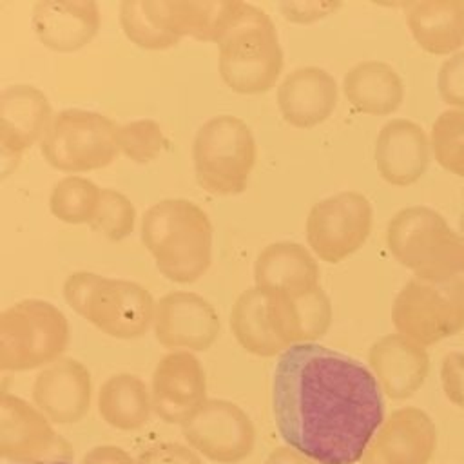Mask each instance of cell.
<instances>
[{
    "label": "cell",
    "instance_id": "21",
    "mask_svg": "<svg viewBox=\"0 0 464 464\" xmlns=\"http://www.w3.org/2000/svg\"><path fill=\"white\" fill-rule=\"evenodd\" d=\"M368 362L381 390L397 401L417 393L430 372L426 348L397 332L372 344Z\"/></svg>",
    "mask_w": 464,
    "mask_h": 464
},
{
    "label": "cell",
    "instance_id": "18",
    "mask_svg": "<svg viewBox=\"0 0 464 464\" xmlns=\"http://www.w3.org/2000/svg\"><path fill=\"white\" fill-rule=\"evenodd\" d=\"M100 24V5L92 0H40L31 13L36 38L56 53L83 49L98 34Z\"/></svg>",
    "mask_w": 464,
    "mask_h": 464
},
{
    "label": "cell",
    "instance_id": "35",
    "mask_svg": "<svg viewBox=\"0 0 464 464\" xmlns=\"http://www.w3.org/2000/svg\"><path fill=\"white\" fill-rule=\"evenodd\" d=\"M440 382L446 399L464 410V353L450 352L440 362Z\"/></svg>",
    "mask_w": 464,
    "mask_h": 464
},
{
    "label": "cell",
    "instance_id": "29",
    "mask_svg": "<svg viewBox=\"0 0 464 464\" xmlns=\"http://www.w3.org/2000/svg\"><path fill=\"white\" fill-rule=\"evenodd\" d=\"M120 25L130 44L147 51H165L181 42L165 25L156 0H123L120 4Z\"/></svg>",
    "mask_w": 464,
    "mask_h": 464
},
{
    "label": "cell",
    "instance_id": "27",
    "mask_svg": "<svg viewBox=\"0 0 464 464\" xmlns=\"http://www.w3.org/2000/svg\"><path fill=\"white\" fill-rule=\"evenodd\" d=\"M152 411L150 390L138 375L116 373L100 386L98 413L116 430H140L149 422Z\"/></svg>",
    "mask_w": 464,
    "mask_h": 464
},
{
    "label": "cell",
    "instance_id": "25",
    "mask_svg": "<svg viewBox=\"0 0 464 464\" xmlns=\"http://www.w3.org/2000/svg\"><path fill=\"white\" fill-rule=\"evenodd\" d=\"M343 94L361 114L388 116L404 102V82L390 63L364 60L344 74Z\"/></svg>",
    "mask_w": 464,
    "mask_h": 464
},
{
    "label": "cell",
    "instance_id": "39",
    "mask_svg": "<svg viewBox=\"0 0 464 464\" xmlns=\"http://www.w3.org/2000/svg\"><path fill=\"white\" fill-rule=\"evenodd\" d=\"M265 464H317V462L310 460L308 457H304L303 453L295 451L290 446H283V448L272 450Z\"/></svg>",
    "mask_w": 464,
    "mask_h": 464
},
{
    "label": "cell",
    "instance_id": "37",
    "mask_svg": "<svg viewBox=\"0 0 464 464\" xmlns=\"http://www.w3.org/2000/svg\"><path fill=\"white\" fill-rule=\"evenodd\" d=\"M339 5L337 2H285L279 5V11L290 22L312 24L332 14Z\"/></svg>",
    "mask_w": 464,
    "mask_h": 464
},
{
    "label": "cell",
    "instance_id": "34",
    "mask_svg": "<svg viewBox=\"0 0 464 464\" xmlns=\"http://www.w3.org/2000/svg\"><path fill=\"white\" fill-rule=\"evenodd\" d=\"M437 91L450 109L464 111V49L442 62L437 72Z\"/></svg>",
    "mask_w": 464,
    "mask_h": 464
},
{
    "label": "cell",
    "instance_id": "19",
    "mask_svg": "<svg viewBox=\"0 0 464 464\" xmlns=\"http://www.w3.org/2000/svg\"><path fill=\"white\" fill-rule=\"evenodd\" d=\"M335 78L321 67L306 65L288 72L277 85L276 100L283 120L295 129H314L337 107Z\"/></svg>",
    "mask_w": 464,
    "mask_h": 464
},
{
    "label": "cell",
    "instance_id": "41",
    "mask_svg": "<svg viewBox=\"0 0 464 464\" xmlns=\"http://www.w3.org/2000/svg\"><path fill=\"white\" fill-rule=\"evenodd\" d=\"M42 464H71L69 460H53V462H42Z\"/></svg>",
    "mask_w": 464,
    "mask_h": 464
},
{
    "label": "cell",
    "instance_id": "6",
    "mask_svg": "<svg viewBox=\"0 0 464 464\" xmlns=\"http://www.w3.org/2000/svg\"><path fill=\"white\" fill-rule=\"evenodd\" d=\"M256 140L237 116L208 118L192 141V161L199 187L214 196L241 194L256 165Z\"/></svg>",
    "mask_w": 464,
    "mask_h": 464
},
{
    "label": "cell",
    "instance_id": "10",
    "mask_svg": "<svg viewBox=\"0 0 464 464\" xmlns=\"http://www.w3.org/2000/svg\"><path fill=\"white\" fill-rule=\"evenodd\" d=\"M373 208L370 199L357 190H343L312 205L304 236L310 252L330 265L355 254L372 232Z\"/></svg>",
    "mask_w": 464,
    "mask_h": 464
},
{
    "label": "cell",
    "instance_id": "11",
    "mask_svg": "<svg viewBox=\"0 0 464 464\" xmlns=\"http://www.w3.org/2000/svg\"><path fill=\"white\" fill-rule=\"evenodd\" d=\"M188 446L218 464H236L250 457L256 430L246 411L227 399H207L205 404L181 424Z\"/></svg>",
    "mask_w": 464,
    "mask_h": 464
},
{
    "label": "cell",
    "instance_id": "20",
    "mask_svg": "<svg viewBox=\"0 0 464 464\" xmlns=\"http://www.w3.org/2000/svg\"><path fill=\"white\" fill-rule=\"evenodd\" d=\"M49 98L34 85L14 83L0 92V149L18 160L34 143H40L51 120Z\"/></svg>",
    "mask_w": 464,
    "mask_h": 464
},
{
    "label": "cell",
    "instance_id": "17",
    "mask_svg": "<svg viewBox=\"0 0 464 464\" xmlns=\"http://www.w3.org/2000/svg\"><path fill=\"white\" fill-rule=\"evenodd\" d=\"M430 134L406 118L386 121L377 132L373 161L379 176L393 187L417 183L430 165Z\"/></svg>",
    "mask_w": 464,
    "mask_h": 464
},
{
    "label": "cell",
    "instance_id": "5",
    "mask_svg": "<svg viewBox=\"0 0 464 464\" xmlns=\"http://www.w3.org/2000/svg\"><path fill=\"white\" fill-rule=\"evenodd\" d=\"M392 256L417 279L442 283L464 266V239L446 218L424 205L401 208L386 225Z\"/></svg>",
    "mask_w": 464,
    "mask_h": 464
},
{
    "label": "cell",
    "instance_id": "9",
    "mask_svg": "<svg viewBox=\"0 0 464 464\" xmlns=\"http://www.w3.org/2000/svg\"><path fill=\"white\" fill-rule=\"evenodd\" d=\"M392 323L397 334L426 346L464 330V266L442 283L410 279L395 295Z\"/></svg>",
    "mask_w": 464,
    "mask_h": 464
},
{
    "label": "cell",
    "instance_id": "26",
    "mask_svg": "<svg viewBox=\"0 0 464 464\" xmlns=\"http://www.w3.org/2000/svg\"><path fill=\"white\" fill-rule=\"evenodd\" d=\"M165 25L178 34L218 44L239 2L228 0H156Z\"/></svg>",
    "mask_w": 464,
    "mask_h": 464
},
{
    "label": "cell",
    "instance_id": "13",
    "mask_svg": "<svg viewBox=\"0 0 464 464\" xmlns=\"http://www.w3.org/2000/svg\"><path fill=\"white\" fill-rule=\"evenodd\" d=\"M219 315L210 301L174 290L156 301L154 337L170 352H205L219 335Z\"/></svg>",
    "mask_w": 464,
    "mask_h": 464
},
{
    "label": "cell",
    "instance_id": "31",
    "mask_svg": "<svg viewBox=\"0 0 464 464\" xmlns=\"http://www.w3.org/2000/svg\"><path fill=\"white\" fill-rule=\"evenodd\" d=\"M435 161L457 178H464V111H442L430 130Z\"/></svg>",
    "mask_w": 464,
    "mask_h": 464
},
{
    "label": "cell",
    "instance_id": "28",
    "mask_svg": "<svg viewBox=\"0 0 464 464\" xmlns=\"http://www.w3.org/2000/svg\"><path fill=\"white\" fill-rule=\"evenodd\" d=\"M268 303L270 294L252 286L239 294L230 310V330L236 341L257 357H274L286 350L272 328Z\"/></svg>",
    "mask_w": 464,
    "mask_h": 464
},
{
    "label": "cell",
    "instance_id": "4",
    "mask_svg": "<svg viewBox=\"0 0 464 464\" xmlns=\"http://www.w3.org/2000/svg\"><path fill=\"white\" fill-rule=\"evenodd\" d=\"M63 297L78 315L114 339H138L154 323L156 301L134 281L80 270L67 276Z\"/></svg>",
    "mask_w": 464,
    "mask_h": 464
},
{
    "label": "cell",
    "instance_id": "14",
    "mask_svg": "<svg viewBox=\"0 0 464 464\" xmlns=\"http://www.w3.org/2000/svg\"><path fill=\"white\" fill-rule=\"evenodd\" d=\"M154 413L169 424L187 422L207 401V377L192 352L163 355L150 382Z\"/></svg>",
    "mask_w": 464,
    "mask_h": 464
},
{
    "label": "cell",
    "instance_id": "16",
    "mask_svg": "<svg viewBox=\"0 0 464 464\" xmlns=\"http://www.w3.org/2000/svg\"><path fill=\"white\" fill-rule=\"evenodd\" d=\"M33 401L54 424L80 422L92 401L91 372L78 359L62 357L36 375Z\"/></svg>",
    "mask_w": 464,
    "mask_h": 464
},
{
    "label": "cell",
    "instance_id": "8",
    "mask_svg": "<svg viewBox=\"0 0 464 464\" xmlns=\"http://www.w3.org/2000/svg\"><path fill=\"white\" fill-rule=\"evenodd\" d=\"M120 125L109 116L85 109L56 112L40 141L44 160L56 170L78 174L111 165L118 154Z\"/></svg>",
    "mask_w": 464,
    "mask_h": 464
},
{
    "label": "cell",
    "instance_id": "3",
    "mask_svg": "<svg viewBox=\"0 0 464 464\" xmlns=\"http://www.w3.org/2000/svg\"><path fill=\"white\" fill-rule=\"evenodd\" d=\"M218 69L228 89L239 94L270 91L283 71V49L272 18L239 2L218 42Z\"/></svg>",
    "mask_w": 464,
    "mask_h": 464
},
{
    "label": "cell",
    "instance_id": "24",
    "mask_svg": "<svg viewBox=\"0 0 464 464\" xmlns=\"http://www.w3.org/2000/svg\"><path fill=\"white\" fill-rule=\"evenodd\" d=\"M406 25L422 51L451 56L464 47V2L422 0L406 4Z\"/></svg>",
    "mask_w": 464,
    "mask_h": 464
},
{
    "label": "cell",
    "instance_id": "33",
    "mask_svg": "<svg viewBox=\"0 0 464 464\" xmlns=\"http://www.w3.org/2000/svg\"><path fill=\"white\" fill-rule=\"evenodd\" d=\"M91 227L111 241L129 237L136 227L134 203L116 188H102V198Z\"/></svg>",
    "mask_w": 464,
    "mask_h": 464
},
{
    "label": "cell",
    "instance_id": "30",
    "mask_svg": "<svg viewBox=\"0 0 464 464\" xmlns=\"http://www.w3.org/2000/svg\"><path fill=\"white\" fill-rule=\"evenodd\" d=\"M102 198V188L89 178L69 174L58 179L49 194L51 214L69 225L92 223L98 203Z\"/></svg>",
    "mask_w": 464,
    "mask_h": 464
},
{
    "label": "cell",
    "instance_id": "12",
    "mask_svg": "<svg viewBox=\"0 0 464 464\" xmlns=\"http://www.w3.org/2000/svg\"><path fill=\"white\" fill-rule=\"evenodd\" d=\"M0 455L14 464H42L69 460L71 448L36 406L4 392L0 397Z\"/></svg>",
    "mask_w": 464,
    "mask_h": 464
},
{
    "label": "cell",
    "instance_id": "23",
    "mask_svg": "<svg viewBox=\"0 0 464 464\" xmlns=\"http://www.w3.org/2000/svg\"><path fill=\"white\" fill-rule=\"evenodd\" d=\"M254 283L272 294H303L319 285L315 256L301 243L276 241L266 245L254 263Z\"/></svg>",
    "mask_w": 464,
    "mask_h": 464
},
{
    "label": "cell",
    "instance_id": "1",
    "mask_svg": "<svg viewBox=\"0 0 464 464\" xmlns=\"http://www.w3.org/2000/svg\"><path fill=\"white\" fill-rule=\"evenodd\" d=\"M272 410L281 439L317 464H355L384 422L382 390L373 373L317 343L279 355Z\"/></svg>",
    "mask_w": 464,
    "mask_h": 464
},
{
    "label": "cell",
    "instance_id": "22",
    "mask_svg": "<svg viewBox=\"0 0 464 464\" xmlns=\"http://www.w3.org/2000/svg\"><path fill=\"white\" fill-rule=\"evenodd\" d=\"M270 294L272 328L285 348L315 343L332 324V304L321 286L303 294Z\"/></svg>",
    "mask_w": 464,
    "mask_h": 464
},
{
    "label": "cell",
    "instance_id": "2",
    "mask_svg": "<svg viewBox=\"0 0 464 464\" xmlns=\"http://www.w3.org/2000/svg\"><path fill=\"white\" fill-rule=\"evenodd\" d=\"M141 243L156 268L178 285L196 283L212 261V225L190 199L169 198L150 205L140 225Z\"/></svg>",
    "mask_w": 464,
    "mask_h": 464
},
{
    "label": "cell",
    "instance_id": "15",
    "mask_svg": "<svg viewBox=\"0 0 464 464\" xmlns=\"http://www.w3.org/2000/svg\"><path fill=\"white\" fill-rule=\"evenodd\" d=\"M435 446L437 428L431 417L419 408L404 406L381 424L362 464H428Z\"/></svg>",
    "mask_w": 464,
    "mask_h": 464
},
{
    "label": "cell",
    "instance_id": "36",
    "mask_svg": "<svg viewBox=\"0 0 464 464\" xmlns=\"http://www.w3.org/2000/svg\"><path fill=\"white\" fill-rule=\"evenodd\" d=\"M136 464H203L199 455L190 448L178 442H161L145 450Z\"/></svg>",
    "mask_w": 464,
    "mask_h": 464
},
{
    "label": "cell",
    "instance_id": "40",
    "mask_svg": "<svg viewBox=\"0 0 464 464\" xmlns=\"http://www.w3.org/2000/svg\"><path fill=\"white\" fill-rule=\"evenodd\" d=\"M459 234H460L462 239H464V212L460 214V219H459Z\"/></svg>",
    "mask_w": 464,
    "mask_h": 464
},
{
    "label": "cell",
    "instance_id": "38",
    "mask_svg": "<svg viewBox=\"0 0 464 464\" xmlns=\"http://www.w3.org/2000/svg\"><path fill=\"white\" fill-rule=\"evenodd\" d=\"M82 464H136V459H132L125 450L118 446L103 444L89 450L83 455Z\"/></svg>",
    "mask_w": 464,
    "mask_h": 464
},
{
    "label": "cell",
    "instance_id": "7",
    "mask_svg": "<svg viewBox=\"0 0 464 464\" xmlns=\"http://www.w3.org/2000/svg\"><path fill=\"white\" fill-rule=\"evenodd\" d=\"M69 344L63 312L44 299H22L0 314V368L27 372L62 359Z\"/></svg>",
    "mask_w": 464,
    "mask_h": 464
},
{
    "label": "cell",
    "instance_id": "32",
    "mask_svg": "<svg viewBox=\"0 0 464 464\" xmlns=\"http://www.w3.org/2000/svg\"><path fill=\"white\" fill-rule=\"evenodd\" d=\"M120 154L134 163L154 161L167 147V138L161 125L150 118L132 120L118 129Z\"/></svg>",
    "mask_w": 464,
    "mask_h": 464
}]
</instances>
